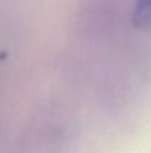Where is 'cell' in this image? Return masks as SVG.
<instances>
[{
	"label": "cell",
	"instance_id": "cell-1",
	"mask_svg": "<svg viewBox=\"0 0 151 153\" xmlns=\"http://www.w3.org/2000/svg\"><path fill=\"white\" fill-rule=\"evenodd\" d=\"M68 126L64 113L55 107L39 110L22 129L13 153H64Z\"/></svg>",
	"mask_w": 151,
	"mask_h": 153
},
{
	"label": "cell",
	"instance_id": "cell-2",
	"mask_svg": "<svg viewBox=\"0 0 151 153\" xmlns=\"http://www.w3.org/2000/svg\"><path fill=\"white\" fill-rule=\"evenodd\" d=\"M132 24L142 31H151V0H133Z\"/></svg>",
	"mask_w": 151,
	"mask_h": 153
}]
</instances>
